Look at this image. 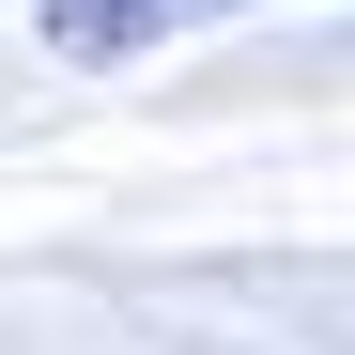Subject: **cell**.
I'll return each instance as SVG.
<instances>
[{
    "instance_id": "6da1fadb",
    "label": "cell",
    "mask_w": 355,
    "mask_h": 355,
    "mask_svg": "<svg viewBox=\"0 0 355 355\" xmlns=\"http://www.w3.org/2000/svg\"><path fill=\"white\" fill-rule=\"evenodd\" d=\"M155 16H186V0H62V46H139Z\"/></svg>"
}]
</instances>
